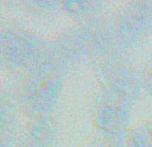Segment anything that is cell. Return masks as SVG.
Listing matches in <instances>:
<instances>
[{"mask_svg": "<svg viewBox=\"0 0 152 147\" xmlns=\"http://www.w3.org/2000/svg\"><path fill=\"white\" fill-rule=\"evenodd\" d=\"M45 52L66 70L83 62L95 64L111 54L119 52L111 29L110 18L77 23L47 43Z\"/></svg>", "mask_w": 152, "mask_h": 147, "instance_id": "cell-1", "label": "cell"}, {"mask_svg": "<svg viewBox=\"0 0 152 147\" xmlns=\"http://www.w3.org/2000/svg\"><path fill=\"white\" fill-rule=\"evenodd\" d=\"M68 70L44 52L40 62L23 76L16 100L29 119L52 115Z\"/></svg>", "mask_w": 152, "mask_h": 147, "instance_id": "cell-2", "label": "cell"}, {"mask_svg": "<svg viewBox=\"0 0 152 147\" xmlns=\"http://www.w3.org/2000/svg\"><path fill=\"white\" fill-rule=\"evenodd\" d=\"M97 94L132 106L140 94L142 76L123 52H115L96 63Z\"/></svg>", "mask_w": 152, "mask_h": 147, "instance_id": "cell-3", "label": "cell"}, {"mask_svg": "<svg viewBox=\"0 0 152 147\" xmlns=\"http://www.w3.org/2000/svg\"><path fill=\"white\" fill-rule=\"evenodd\" d=\"M47 42L15 24L0 27V66L10 71L28 72L43 58Z\"/></svg>", "mask_w": 152, "mask_h": 147, "instance_id": "cell-4", "label": "cell"}, {"mask_svg": "<svg viewBox=\"0 0 152 147\" xmlns=\"http://www.w3.org/2000/svg\"><path fill=\"white\" fill-rule=\"evenodd\" d=\"M116 48L123 52L152 31V1H128L110 16Z\"/></svg>", "mask_w": 152, "mask_h": 147, "instance_id": "cell-5", "label": "cell"}, {"mask_svg": "<svg viewBox=\"0 0 152 147\" xmlns=\"http://www.w3.org/2000/svg\"><path fill=\"white\" fill-rule=\"evenodd\" d=\"M132 106L96 94L92 106V123L100 137H113L128 129Z\"/></svg>", "mask_w": 152, "mask_h": 147, "instance_id": "cell-6", "label": "cell"}, {"mask_svg": "<svg viewBox=\"0 0 152 147\" xmlns=\"http://www.w3.org/2000/svg\"><path fill=\"white\" fill-rule=\"evenodd\" d=\"M58 123L52 115L29 119L20 147H56Z\"/></svg>", "mask_w": 152, "mask_h": 147, "instance_id": "cell-7", "label": "cell"}, {"mask_svg": "<svg viewBox=\"0 0 152 147\" xmlns=\"http://www.w3.org/2000/svg\"><path fill=\"white\" fill-rule=\"evenodd\" d=\"M19 103L16 96L0 90V140L15 139L19 126Z\"/></svg>", "mask_w": 152, "mask_h": 147, "instance_id": "cell-8", "label": "cell"}, {"mask_svg": "<svg viewBox=\"0 0 152 147\" xmlns=\"http://www.w3.org/2000/svg\"><path fill=\"white\" fill-rule=\"evenodd\" d=\"M104 3L99 0H80V1H61V12L77 20V23L94 20L102 16Z\"/></svg>", "mask_w": 152, "mask_h": 147, "instance_id": "cell-9", "label": "cell"}, {"mask_svg": "<svg viewBox=\"0 0 152 147\" xmlns=\"http://www.w3.org/2000/svg\"><path fill=\"white\" fill-rule=\"evenodd\" d=\"M126 147H152L151 119H140L127 129Z\"/></svg>", "mask_w": 152, "mask_h": 147, "instance_id": "cell-10", "label": "cell"}, {"mask_svg": "<svg viewBox=\"0 0 152 147\" xmlns=\"http://www.w3.org/2000/svg\"><path fill=\"white\" fill-rule=\"evenodd\" d=\"M24 7L28 12L35 13L39 16L52 15V13L61 11V1H43V0H36V1H26Z\"/></svg>", "mask_w": 152, "mask_h": 147, "instance_id": "cell-11", "label": "cell"}, {"mask_svg": "<svg viewBox=\"0 0 152 147\" xmlns=\"http://www.w3.org/2000/svg\"><path fill=\"white\" fill-rule=\"evenodd\" d=\"M126 131L113 137H100L92 147H126Z\"/></svg>", "mask_w": 152, "mask_h": 147, "instance_id": "cell-12", "label": "cell"}, {"mask_svg": "<svg viewBox=\"0 0 152 147\" xmlns=\"http://www.w3.org/2000/svg\"><path fill=\"white\" fill-rule=\"evenodd\" d=\"M142 76V86L150 95H152V60H150L144 66V68L140 72Z\"/></svg>", "mask_w": 152, "mask_h": 147, "instance_id": "cell-13", "label": "cell"}, {"mask_svg": "<svg viewBox=\"0 0 152 147\" xmlns=\"http://www.w3.org/2000/svg\"><path fill=\"white\" fill-rule=\"evenodd\" d=\"M0 147H20V143L16 142V138L15 139L0 140Z\"/></svg>", "mask_w": 152, "mask_h": 147, "instance_id": "cell-14", "label": "cell"}, {"mask_svg": "<svg viewBox=\"0 0 152 147\" xmlns=\"http://www.w3.org/2000/svg\"><path fill=\"white\" fill-rule=\"evenodd\" d=\"M150 119H151V121H152V118H150Z\"/></svg>", "mask_w": 152, "mask_h": 147, "instance_id": "cell-15", "label": "cell"}]
</instances>
